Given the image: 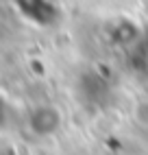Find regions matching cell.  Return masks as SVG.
<instances>
[{
  "label": "cell",
  "instance_id": "1",
  "mask_svg": "<svg viewBox=\"0 0 148 155\" xmlns=\"http://www.w3.org/2000/svg\"><path fill=\"white\" fill-rule=\"evenodd\" d=\"M61 111L50 105V103H41V105L31 107L28 116H26V125L28 129L39 138H48L52 133H57L61 127Z\"/></svg>",
  "mask_w": 148,
  "mask_h": 155
}]
</instances>
